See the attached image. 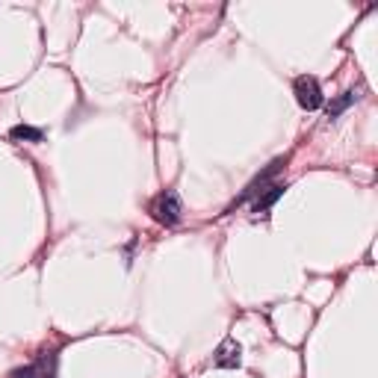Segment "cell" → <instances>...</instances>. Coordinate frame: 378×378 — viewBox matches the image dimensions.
Segmentation results:
<instances>
[{"label":"cell","mask_w":378,"mask_h":378,"mask_svg":"<svg viewBox=\"0 0 378 378\" xmlns=\"http://www.w3.org/2000/svg\"><path fill=\"white\" fill-rule=\"evenodd\" d=\"M9 378H38V369H36V364H27L21 369H15Z\"/></svg>","instance_id":"obj_9"},{"label":"cell","mask_w":378,"mask_h":378,"mask_svg":"<svg viewBox=\"0 0 378 378\" xmlns=\"http://www.w3.org/2000/svg\"><path fill=\"white\" fill-rule=\"evenodd\" d=\"M33 364L38 369V378H56V352H38Z\"/></svg>","instance_id":"obj_7"},{"label":"cell","mask_w":378,"mask_h":378,"mask_svg":"<svg viewBox=\"0 0 378 378\" xmlns=\"http://www.w3.org/2000/svg\"><path fill=\"white\" fill-rule=\"evenodd\" d=\"M151 213H154V219H157V222H160V225H166V228L177 225V222H181V216H184L181 195H177L174 189H166V192H160V195L154 198Z\"/></svg>","instance_id":"obj_1"},{"label":"cell","mask_w":378,"mask_h":378,"mask_svg":"<svg viewBox=\"0 0 378 378\" xmlns=\"http://www.w3.org/2000/svg\"><path fill=\"white\" fill-rule=\"evenodd\" d=\"M284 166H287V157H278V160H272V163H269V166H266L261 174H257L248 187H246V192H243V195H240V198H236V201L231 204V210H236L240 204H248V201H254V198L261 195L266 187H272V184H275V174L281 172Z\"/></svg>","instance_id":"obj_3"},{"label":"cell","mask_w":378,"mask_h":378,"mask_svg":"<svg viewBox=\"0 0 378 378\" xmlns=\"http://www.w3.org/2000/svg\"><path fill=\"white\" fill-rule=\"evenodd\" d=\"M9 136L15 139V142H42L45 139V130L42 127H30V125H15L9 130Z\"/></svg>","instance_id":"obj_6"},{"label":"cell","mask_w":378,"mask_h":378,"mask_svg":"<svg viewBox=\"0 0 378 378\" xmlns=\"http://www.w3.org/2000/svg\"><path fill=\"white\" fill-rule=\"evenodd\" d=\"M355 101H357V95H355V92H343L340 98H334V101L325 107L328 118H340V115H343V112H346V110H349Z\"/></svg>","instance_id":"obj_8"},{"label":"cell","mask_w":378,"mask_h":378,"mask_svg":"<svg viewBox=\"0 0 378 378\" xmlns=\"http://www.w3.org/2000/svg\"><path fill=\"white\" fill-rule=\"evenodd\" d=\"M293 92H295L298 107L308 110V112L320 110V107L325 104V98H322V86H320V80H316L313 74H302V77H295Z\"/></svg>","instance_id":"obj_2"},{"label":"cell","mask_w":378,"mask_h":378,"mask_svg":"<svg viewBox=\"0 0 378 378\" xmlns=\"http://www.w3.org/2000/svg\"><path fill=\"white\" fill-rule=\"evenodd\" d=\"M284 189H287L284 184H272V187H266V189L251 201V213H254V216H266V213L272 210V204L284 195Z\"/></svg>","instance_id":"obj_5"},{"label":"cell","mask_w":378,"mask_h":378,"mask_svg":"<svg viewBox=\"0 0 378 378\" xmlns=\"http://www.w3.org/2000/svg\"><path fill=\"white\" fill-rule=\"evenodd\" d=\"M213 364L219 369H236L243 364V346L233 340V337H225L222 343H219L216 355H213Z\"/></svg>","instance_id":"obj_4"}]
</instances>
